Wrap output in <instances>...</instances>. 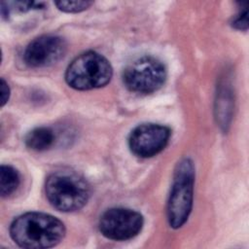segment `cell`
<instances>
[{"label": "cell", "mask_w": 249, "mask_h": 249, "mask_svg": "<svg viewBox=\"0 0 249 249\" xmlns=\"http://www.w3.org/2000/svg\"><path fill=\"white\" fill-rule=\"evenodd\" d=\"M10 234L12 239L22 248L44 249L53 247L63 239L65 227L53 215L27 212L12 222Z\"/></svg>", "instance_id": "cell-1"}, {"label": "cell", "mask_w": 249, "mask_h": 249, "mask_svg": "<svg viewBox=\"0 0 249 249\" xmlns=\"http://www.w3.org/2000/svg\"><path fill=\"white\" fill-rule=\"evenodd\" d=\"M45 192L50 203L62 212L80 210L90 196V187L86 179L75 171L65 169L48 176Z\"/></svg>", "instance_id": "cell-2"}, {"label": "cell", "mask_w": 249, "mask_h": 249, "mask_svg": "<svg viewBox=\"0 0 249 249\" xmlns=\"http://www.w3.org/2000/svg\"><path fill=\"white\" fill-rule=\"evenodd\" d=\"M195 166L184 158L176 164L167 201V220L173 229L181 228L188 220L193 207Z\"/></svg>", "instance_id": "cell-3"}, {"label": "cell", "mask_w": 249, "mask_h": 249, "mask_svg": "<svg viewBox=\"0 0 249 249\" xmlns=\"http://www.w3.org/2000/svg\"><path fill=\"white\" fill-rule=\"evenodd\" d=\"M112 75L110 62L100 53L89 51L72 60L67 67L65 80L75 89L89 90L106 86Z\"/></svg>", "instance_id": "cell-4"}, {"label": "cell", "mask_w": 249, "mask_h": 249, "mask_svg": "<svg viewBox=\"0 0 249 249\" xmlns=\"http://www.w3.org/2000/svg\"><path fill=\"white\" fill-rule=\"evenodd\" d=\"M166 80L164 64L154 56L144 55L128 63L123 72L124 86L132 92L148 94L160 89Z\"/></svg>", "instance_id": "cell-5"}, {"label": "cell", "mask_w": 249, "mask_h": 249, "mask_svg": "<svg viewBox=\"0 0 249 249\" xmlns=\"http://www.w3.org/2000/svg\"><path fill=\"white\" fill-rule=\"evenodd\" d=\"M142 215L132 209L115 207L106 210L99 219V231L107 238L127 240L137 235L143 227Z\"/></svg>", "instance_id": "cell-6"}, {"label": "cell", "mask_w": 249, "mask_h": 249, "mask_svg": "<svg viewBox=\"0 0 249 249\" xmlns=\"http://www.w3.org/2000/svg\"><path fill=\"white\" fill-rule=\"evenodd\" d=\"M170 129L158 124H143L129 134L130 151L139 158H151L160 153L168 143Z\"/></svg>", "instance_id": "cell-7"}, {"label": "cell", "mask_w": 249, "mask_h": 249, "mask_svg": "<svg viewBox=\"0 0 249 249\" xmlns=\"http://www.w3.org/2000/svg\"><path fill=\"white\" fill-rule=\"evenodd\" d=\"M66 51L67 45L63 38L56 35H43L26 47L23 59L33 68L48 67L62 59Z\"/></svg>", "instance_id": "cell-8"}, {"label": "cell", "mask_w": 249, "mask_h": 249, "mask_svg": "<svg viewBox=\"0 0 249 249\" xmlns=\"http://www.w3.org/2000/svg\"><path fill=\"white\" fill-rule=\"evenodd\" d=\"M55 140L54 132L52 128L41 126L29 131L25 137L26 146L33 151H45L53 146Z\"/></svg>", "instance_id": "cell-9"}, {"label": "cell", "mask_w": 249, "mask_h": 249, "mask_svg": "<svg viewBox=\"0 0 249 249\" xmlns=\"http://www.w3.org/2000/svg\"><path fill=\"white\" fill-rule=\"evenodd\" d=\"M20 178L18 172L10 165H1L0 169V194L3 197L10 196L18 188Z\"/></svg>", "instance_id": "cell-10"}, {"label": "cell", "mask_w": 249, "mask_h": 249, "mask_svg": "<svg viewBox=\"0 0 249 249\" xmlns=\"http://www.w3.org/2000/svg\"><path fill=\"white\" fill-rule=\"evenodd\" d=\"M92 2L90 1H56V7L65 13H79L87 10Z\"/></svg>", "instance_id": "cell-11"}, {"label": "cell", "mask_w": 249, "mask_h": 249, "mask_svg": "<svg viewBox=\"0 0 249 249\" xmlns=\"http://www.w3.org/2000/svg\"><path fill=\"white\" fill-rule=\"evenodd\" d=\"M248 25V19H247V10L246 8L243 10V12H240L232 21V26L237 29H247Z\"/></svg>", "instance_id": "cell-12"}, {"label": "cell", "mask_w": 249, "mask_h": 249, "mask_svg": "<svg viewBox=\"0 0 249 249\" xmlns=\"http://www.w3.org/2000/svg\"><path fill=\"white\" fill-rule=\"evenodd\" d=\"M0 86H1V106H4L7 103L10 96V88L3 78L1 79Z\"/></svg>", "instance_id": "cell-13"}]
</instances>
